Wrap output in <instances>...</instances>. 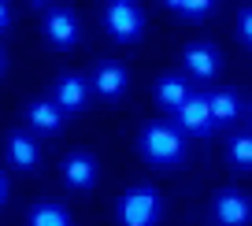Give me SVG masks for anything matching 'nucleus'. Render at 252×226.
Instances as JSON below:
<instances>
[{"instance_id":"obj_1","label":"nucleus","mask_w":252,"mask_h":226,"mask_svg":"<svg viewBox=\"0 0 252 226\" xmlns=\"http://www.w3.org/2000/svg\"><path fill=\"white\" fill-rule=\"evenodd\" d=\"M137 152L149 160L152 167H174L186 160V133L178 123H145L141 137H137Z\"/></svg>"},{"instance_id":"obj_2","label":"nucleus","mask_w":252,"mask_h":226,"mask_svg":"<svg viewBox=\"0 0 252 226\" xmlns=\"http://www.w3.org/2000/svg\"><path fill=\"white\" fill-rule=\"evenodd\" d=\"M119 226H159L163 219V196L156 186H134L126 189L115 204Z\"/></svg>"},{"instance_id":"obj_3","label":"nucleus","mask_w":252,"mask_h":226,"mask_svg":"<svg viewBox=\"0 0 252 226\" xmlns=\"http://www.w3.org/2000/svg\"><path fill=\"white\" fill-rule=\"evenodd\" d=\"M100 19H104L108 37L119 41V45H134V41H141V33H145V11L137 8L134 0H108Z\"/></svg>"},{"instance_id":"obj_4","label":"nucleus","mask_w":252,"mask_h":226,"mask_svg":"<svg viewBox=\"0 0 252 226\" xmlns=\"http://www.w3.org/2000/svg\"><path fill=\"white\" fill-rule=\"evenodd\" d=\"M174 123H178L182 133H193V137H208L215 130L212 108H208V93H189L186 104L174 111Z\"/></svg>"},{"instance_id":"obj_5","label":"nucleus","mask_w":252,"mask_h":226,"mask_svg":"<svg viewBox=\"0 0 252 226\" xmlns=\"http://www.w3.org/2000/svg\"><path fill=\"white\" fill-rule=\"evenodd\" d=\"M41 30H45V41L52 48H74L82 41V23L71 8H52L41 23Z\"/></svg>"},{"instance_id":"obj_6","label":"nucleus","mask_w":252,"mask_h":226,"mask_svg":"<svg viewBox=\"0 0 252 226\" xmlns=\"http://www.w3.org/2000/svg\"><path fill=\"white\" fill-rule=\"evenodd\" d=\"M212 215L219 226H252V196H245L241 189H222Z\"/></svg>"},{"instance_id":"obj_7","label":"nucleus","mask_w":252,"mask_h":226,"mask_svg":"<svg viewBox=\"0 0 252 226\" xmlns=\"http://www.w3.org/2000/svg\"><path fill=\"white\" fill-rule=\"evenodd\" d=\"M186 78H197V82H212L222 67V56L215 45L208 41H197V45H186Z\"/></svg>"},{"instance_id":"obj_8","label":"nucleus","mask_w":252,"mask_h":226,"mask_svg":"<svg viewBox=\"0 0 252 226\" xmlns=\"http://www.w3.org/2000/svg\"><path fill=\"white\" fill-rule=\"evenodd\" d=\"M63 119H67V111H63L60 104L52 100V97H37V100L26 104V123H30L33 133H45V137H52V133L63 130Z\"/></svg>"},{"instance_id":"obj_9","label":"nucleus","mask_w":252,"mask_h":226,"mask_svg":"<svg viewBox=\"0 0 252 226\" xmlns=\"http://www.w3.org/2000/svg\"><path fill=\"white\" fill-rule=\"evenodd\" d=\"M89 82L82 78V74H60L56 78V86H52V100L60 104L67 115H74V111H82L89 104Z\"/></svg>"},{"instance_id":"obj_10","label":"nucleus","mask_w":252,"mask_h":226,"mask_svg":"<svg viewBox=\"0 0 252 226\" xmlns=\"http://www.w3.org/2000/svg\"><path fill=\"white\" fill-rule=\"evenodd\" d=\"M89 86H93L104 100H119V97L126 93V86H130V70H126L123 63H115V60H104V63H96Z\"/></svg>"},{"instance_id":"obj_11","label":"nucleus","mask_w":252,"mask_h":226,"mask_svg":"<svg viewBox=\"0 0 252 226\" xmlns=\"http://www.w3.org/2000/svg\"><path fill=\"white\" fill-rule=\"evenodd\" d=\"M96 174H100V167H96L93 152H71V156L63 160V182L71 189H78V193L96 186Z\"/></svg>"},{"instance_id":"obj_12","label":"nucleus","mask_w":252,"mask_h":226,"mask_svg":"<svg viewBox=\"0 0 252 226\" xmlns=\"http://www.w3.org/2000/svg\"><path fill=\"white\" fill-rule=\"evenodd\" d=\"M8 163L15 167V171H37L41 148H37V141H33L30 133H23V130L8 133Z\"/></svg>"},{"instance_id":"obj_13","label":"nucleus","mask_w":252,"mask_h":226,"mask_svg":"<svg viewBox=\"0 0 252 226\" xmlns=\"http://www.w3.org/2000/svg\"><path fill=\"white\" fill-rule=\"evenodd\" d=\"M189 93H193V89H189L186 74H163V78H156V104L163 111H178Z\"/></svg>"},{"instance_id":"obj_14","label":"nucleus","mask_w":252,"mask_h":226,"mask_svg":"<svg viewBox=\"0 0 252 226\" xmlns=\"http://www.w3.org/2000/svg\"><path fill=\"white\" fill-rule=\"evenodd\" d=\"M26 226H74V219L60 200H37L26 215Z\"/></svg>"},{"instance_id":"obj_15","label":"nucleus","mask_w":252,"mask_h":226,"mask_svg":"<svg viewBox=\"0 0 252 226\" xmlns=\"http://www.w3.org/2000/svg\"><path fill=\"white\" fill-rule=\"evenodd\" d=\"M208 108H212L215 126H230L237 115H241V100H237V93H230V89H215V93H208Z\"/></svg>"},{"instance_id":"obj_16","label":"nucleus","mask_w":252,"mask_h":226,"mask_svg":"<svg viewBox=\"0 0 252 226\" xmlns=\"http://www.w3.org/2000/svg\"><path fill=\"white\" fill-rule=\"evenodd\" d=\"M226 160L237 171H252V133H234V137H230Z\"/></svg>"},{"instance_id":"obj_17","label":"nucleus","mask_w":252,"mask_h":226,"mask_svg":"<svg viewBox=\"0 0 252 226\" xmlns=\"http://www.w3.org/2000/svg\"><path fill=\"white\" fill-rule=\"evenodd\" d=\"M163 4L171 11H178V15H186V19H204L215 0H163Z\"/></svg>"},{"instance_id":"obj_18","label":"nucleus","mask_w":252,"mask_h":226,"mask_svg":"<svg viewBox=\"0 0 252 226\" xmlns=\"http://www.w3.org/2000/svg\"><path fill=\"white\" fill-rule=\"evenodd\" d=\"M237 37H241V45L252 48V4L237 11Z\"/></svg>"},{"instance_id":"obj_19","label":"nucleus","mask_w":252,"mask_h":226,"mask_svg":"<svg viewBox=\"0 0 252 226\" xmlns=\"http://www.w3.org/2000/svg\"><path fill=\"white\" fill-rule=\"evenodd\" d=\"M8 26H11V4H8V0H0V33L8 30Z\"/></svg>"},{"instance_id":"obj_20","label":"nucleus","mask_w":252,"mask_h":226,"mask_svg":"<svg viewBox=\"0 0 252 226\" xmlns=\"http://www.w3.org/2000/svg\"><path fill=\"white\" fill-rule=\"evenodd\" d=\"M4 200H8V174L0 171V204H4Z\"/></svg>"},{"instance_id":"obj_21","label":"nucleus","mask_w":252,"mask_h":226,"mask_svg":"<svg viewBox=\"0 0 252 226\" xmlns=\"http://www.w3.org/2000/svg\"><path fill=\"white\" fill-rule=\"evenodd\" d=\"M0 74H4V52H0Z\"/></svg>"},{"instance_id":"obj_22","label":"nucleus","mask_w":252,"mask_h":226,"mask_svg":"<svg viewBox=\"0 0 252 226\" xmlns=\"http://www.w3.org/2000/svg\"><path fill=\"white\" fill-rule=\"evenodd\" d=\"M30 4H48V0H30Z\"/></svg>"}]
</instances>
